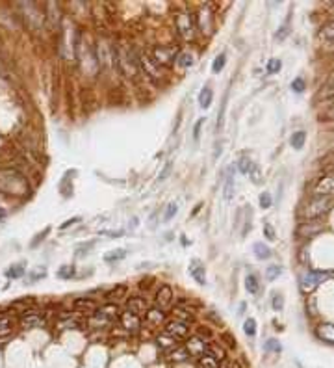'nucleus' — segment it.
Returning <instances> with one entry per match:
<instances>
[{
  "instance_id": "obj_26",
  "label": "nucleus",
  "mask_w": 334,
  "mask_h": 368,
  "mask_svg": "<svg viewBox=\"0 0 334 368\" xmlns=\"http://www.w3.org/2000/svg\"><path fill=\"white\" fill-rule=\"evenodd\" d=\"M245 288L249 290V294H256L260 290V281H258V277H256L255 273H249L245 277Z\"/></svg>"
},
{
  "instance_id": "obj_16",
  "label": "nucleus",
  "mask_w": 334,
  "mask_h": 368,
  "mask_svg": "<svg viewBox=\"0 0 334 368\" xmlns=\"http://www.w3.org/2000/svg\"><path fill=\"white\" fill-rule=\"evenodd\" d=\"M72 309H74V312H78L80 316L88 318L99 309V303L93 300H89V298H78V300L72 301Z\"/></svg>"
},
{
  "instance_id": "obj_31",
  "label": "nucleus",
  "mask_w": 334,
  "mask_h": 368,
  "mask_svg": "<svg viewBox=\"0 0 334 368\" xmlns=\"http://www.w3.org/2000/svg\"><path fill=\"white\" fill-rule=\"evenodd\" d=\"M234 195V175H232V169L227 173V178H225V199L230 201Z\"/></svg>"
},
{
  "instance_id": "obj_13",
  "label": "nucleus",
  "mask_w": 334,
  "mask_h": 368,
  "mask_svg": "<svg viewBox=\"0 0 334 368\" xmlns=\"http://www.w3.org/2000/svg\"><path fill=\"white\" fill-rule=\"evenodd\" d=\"M321 231H325V223H323L321 217H317V219H306L305 223H301L299 229H297V234L301 238H312Z\"/></svg>"
},
{
  "instance_id": "obj_18",
  "label": "nucleus",
  "mask_w": 334,
  "mask_h": 368,
  "mask_svg": "<svg viewBox=\"0 0 334 368\" xmlns=\"http://www.w3.org/2000/svg\"><path fill=\"white\" fill-rule=\"evenodd\" d=\"M171 314H173V320H178V322L188 323V325H189V323H193L195 314H197V312L189 311V309H186V307L175 305L171 309Z\"/></svg>"
},
{
  "instance_id": "obj_56",
  "label": "nucleus",
  "mask_w": 334,
  "mask_h": 368,
  "mask_svg": "<svg viewBox=\"0 0 334 368\" xmlns=\"http://www.w3.org/2000/svg\"><path fill=\"white\" fill-rule=\"evenodd\" d=\"M49 233H50V227H47V229H45V231H43V233L37 234V236L33 238V242H32V247H35V245H37L39 242H43V238H45V236H47V234H49Z\"/></svg>"
},
{
  "instance_id": "obj_20",
  "label": "nucleus",
  "mask_w": 334,
  "mask_h": 368,
  "mask_svg": "<svg viewBox=\"0 0 334 368\" xmlns=\"http://www.w3.org/2000/svg\"><path fill=\"white\" fill-rule=\"evenodd\" d=\"M189 273H191V277L197 281L199 284H206V270H204V264L197 259L189 262Z\"/></svg>"
},
{
  "instance_id": "obj_22",
  "label": "nucleus",
  "mask_w": 334,
  "mask_h": 368,
  "mask_svg": "<svg viewBox=\"0 0 334 368\" xmlns=\"http://www.w3.org/2000/svg\"><path fill=\"white\" fill-rule=\"evenodd\" d=\"M316 333L323 342L334 344V325L332 323H321V325H317Z\"/></svg>"
},
{
  "instance_id": "obj_4",
  "label": "nucleus",
  "mask_w": 334,
  "mask_h": 368,
  "mask_svg": "<svg viewBox=\"0 0 334 368\" xmlns=\"http://www.w3.org/2000/svg\"><path fill=\"white\" fill-rule=\"evenodd\" d=\"M136 61H138V69H139V75L141 78L145 80H149L150 84H156V86H160V84L165 82V69H161L154 63V61L150 60V56L147 54V50H136Z\"/></svg>"
},
{
  "instance_id": "obj_8",
  "label": "nucleus",
  "mask_w": 334,
  "mask_h": 368,
  "mask_svg": "<svg viewBox=\"0 0 334 368\" xmlns=\"http://www.w3.org/2000/svg\"><path fill=\"white\" fill-rule=\"evenodd\" d=\"M119 325H121V329H124V333L127 335H138L139 331H141V327H143V320L138 316V314H134V312L130 311H121V314H119Z\"/></svg>"
},
{
  "instance_id": "obj_2",
  "label": "nucleus",
  "mask_w": 334,
  "mask_h": 368,
  "mask_svg": "<svg viewBox=\"0 0 334 368\" xmlns=\"http://www.w3.org/2000/svg\"><path fill=\"white\" fill-rule=\"evenodd\" d=\"M0 192L22 197L28 194V178L15 167H0Z\"/></svg>"
},
{
  "instance_id": "obj_23",
  "label": "nucleus",
  "mask_w": 334,
  "mask_h": 368,
  "mask_svg": "<svg viewBox=\"0 0 334 368\" xmlns=\"http://www.w3.org/2000/svg\"><path fill=\"white\" fill-rule=\"evenodd\" d=\"M167 359H169L171 362H177V364H178V362L189 361L191 357H189V353L186 351V348H184V346H178V348H175L173 351H169V353H167Z\"/></svg>"
},
{
  "instance_id": "obj_42",
  "label": "nucleus",
  "mask_w": 334,
  "mask_h": 368,
  "mask_svg": "<svg viewBox=\"0 0 334 368\" xmlns=\"http://www.w3.org/2000/svg\"><path fill=\"white\" fill-rule=\"evenodd\" d=\"M278 275H280V268H278V266H269L266 270V279H267V281H275Z\"/></svg>"
},
{
  "instance_id": "obj_10",
  "label": "nucleus",
  "mask_w": 334,
  "mask_h": 368,
  "mask_svg": "<svg viewBox=\"0 0 334 368\" xmlns=\"http://www.w3.org/2000/svg\"><path fill=\"white\" fill-rule=\"evenodd\" d=\"M154 307L161 309V311H165V309H171L173 303H175V292L169 284L161 283L158 284V288H156V294H154Z\"/></svg>"
},
{
  "instance_id": "obj_24",
  "label": "nucleus",
  "mask_w": 334,
  "mask_h": 368,
  "mask_svg": "<svg viewBox=\"0 0 334 368\" xmlns=\"http://www.w3.org/2000/svg\"><path fill=\"white\" fill-rule=\"evenodd\" d=\"M193 54H189V52H180V54L177 56V61H175V65L182 67V69H189V67L193 65Z\"/></svg>"
},
{
  "instance_id": "obj_21",
  "label": "nucleus",
  "mask_w": 334,
  "mask_h": 368,
  "mask_svg": "<svg viewBox=\"0 0 334 368\" xmlns=\"http://www.w3.org/2000/svg\"><path fill=\"white\" fill-rule=\"evenodd\" d=\"M156 346H158L161 351L169 353V351H173L175 348H178V340H175L173 337H169V335H165V333H158L156 335Z\"/></svg>"
},
{
  "instance_id": "obj_5",
  "label": "nucleus",
  "mask_w": 334,
  "mask_h": 368,
  "mask_svg": "<svg viewBox=\"0 0 334 368\" xmlns=\"http://www.w3.org/2000/svg\"><path fill=\"white\" fill-rule=\"evenodd\" d=\"M332 203H334V199L330 194L328 195H312L310 199L301 206L299 216L303 217V219H317V217H321L323 214H327V212L330 210Z\"/></svg>"
},
{
  "instance_id": "obj_38",
  "label": "nucleus",
  "mask_w": 334,
  "mask_h": 368,
  "mask_svg": "<svg viewBox=\"0 0 334 368\" xmlns=\"http://www.w3.org/2000/svg\"><path fill=\"white\" fill-rule=\"evenodd\" d=\"M305 139H306V134L303 132V130L294 132V136H291V147H294V149H301V147L305 145Z\"/></svg>"
},
{
  "instance_id": "obj_32",
  "label": "nucleus",
  "mask_w": 334,
  "mask_h": 368,
  "mask_svg": "<svg viewBox=\"0 0 334 368\" xmlns=\"http://www.w3.org/2000/svg\"><path fill=\"white\" fill-rule=\"evenodd\" d=\"M197 368H219V362L210 355H202L197 359Z\"/></svg>"
},
{
  "instance_id": "obj_12",
  "label": "nucleus",
  "mask_w": 334,
  "mask_h": 368,
  "mask_svg": "<svg viewBox=\"0 0 334 368\" xmlns=\"http://www.w3.org/2000/svg\"><path fill=\"white\" fill-rule=\"evenodd\" d=\"M327 277H330V273L327 272H306L303 273V277H301V290L303 292H312V290L316 288L317 284L325 281Z\"/></svg>"
},
{
  "instance_id": "obj_51",
  "label": "nucleus",
  "mask_w": 334,
  "mask_h": 368,
  "mask_svg": "<svg viewBox=\"0 0 334 368\" xmlns=\"http://www.w3.org/2000/svg\"><path fill=\"white\" fill-rule=\"evenodd\" d=\"M47 275V272H45V268H35V272L30 275V281H37V279L45 277Z\"/></svg>"
},
{
  "instance_id": "obj_45",
  "label": "nucleus",
  "mask_w": 334,
  "mask_h": 368,
  "mask_svg": "<svg viewBox=\"0 0 334 368\" xmlns=\"http://www.w3.org/2000/svg\"><path fill=\"white\" fill-rule=\"evenodd\" d=\"M10 327H11V320H10V318L0 316V335H8V333H10Z\"/></svg>"
},
{
  "instance_id": "obj_61",
  "label": "nucleus",
  "mask_w": 334,
  "mask_h": 368,
  "mask_svg": "<svg viewBox=\"0 0 334 368\" xmlns=\"http://www.w3.org/2000/svg\"><path fill=\"white\" fill-rule=\"evenodd\" d=\"M332 65H334V58H332Z\"/></svg>"
},
{
  "instance_id": "obj_7",
  "label": "nucleus",
  "mask_w": 334,
  "mask_h": 368,
  "mask_svg": "<svg viewBox=\"0 0 334 368\" xmlns=\"http://www.w3.org/2000/svg\"><path fill=\"white\" fill-rule=\"evenodd\" d=\"M195 22H197V32L200 35H212L214 28H216V19H214V11L210 4H204L199 11H195Z\"/></svg>"
},
{
  "instance_id": "obj_55",
  "label": "nucleus",
  "mask_w": 334,
  "mask_h": 368,
  "mask_svg": "<svg viewBox=\"0 0 334 368\" xmlns=\"http://www.w3.org/2000/svg\"><path fill=\"white\" fill-rule=\"evenodd\" d=\"M202 123H204V119H197V123H195V127H193V139L195 141H197L199 136H200V127H202Z\"/></svg>"
},
{
  "instance_id": "obj_27",
  "label": "nucleus",
  "mask_w": 334,
  "mask_h": 368,
  "mask_svg": "<svg viewBox=\"0 0 334 368\" xmlns=\"http://www.w3.org/2000/svg\"><path fill=\"white\" fill-rule=\"evenodd\" d=\"M219 344H225L227 348H230V350H236V339H234V335L230 333V331H221L219 333Z\"/></svg>"
},
{
  "instance_id": "obj_58",
  "label": "nucleus",
  "mask_w": 334,
  "mask_h": 368,
  "mask_svg": "<svg viewBox=\"0 0 334 368\" xmlns=\"http://www.w3.org/2000/svg\"><path fill=\"white\" fill-rule=\"evenodd\" d=\"M327 104H328V108H330V112H334V97L332 99H327Z\"/></svg>"
},
{
  "instance_id": "obj_25",
  "label": "nucleus",
  "mask_w": 334,
  "mask_h": 368,
  "mask_svg": "<svg viewBox=\"0 0 334 368\" xmlns=\"http://www.w3.org/2000/svg\"><path fill=\"white\" fill-rule=\"evenodd\" d=\"M212 100H214V91H212V88H204L202 91H200L199 95V104L200 108H210L212 106Z\"/></svg>"
},
{
  "instance_id": "obj_14",
  "label": "nucleus",
  "mask_w": 334,
  "mask_h": 368,
  "mask_svg": "<svg viewBox=\"0 0 334 368\" xmlns=\"http://www.w3.org/2000/svg\"><path fill=\"white\" fill-rule=\"evenodd\" d=\"M184 348H186V351L189 353V357L191 359H199V357L206 355V348H208V342L202 339H199L197 335H193V337H188L186 339V344H184Z\"/></svg>"
},
{
  "instance_id": "obj_40",
  "label": "nucleus",
  "mask_w": 334,
  "mask_h": 368,
  "mask_svg": "<svg viewBox=\"0 0 334 368\" xmlns=\"http://www.w3.org/2000/svg\"><path fill=\"white\" fill-rule=\"evenodd\" d=\"M243 331H245V335L255 337V335H256V320H255V318H247V320H245Z\"/></svg>"
},
{
  "instance_id": "obj_57",
  "label": "nucleus",
  "mask_w": 334,
  "mask_h": 368,
  "mask_svg": "<svg viewBox=\"0 0 334 368\" xmlns=\"http://www.w3.org/2000/svg\"><path fill=\"white\" fill-rule=\"evenodd\" d=\"M82 222V217H72V219H69V222H65L63 225H61V229H69L71 225H74V223H80Z\"/></svg>"
},
{
  "instance_id": "obj_60",
  "label": "nucleus",
  "mask_w": 334,
  "mask_h": 368,
  "mask_svg": "<svg viewBox=\"0 0 334 368\" xmlns=\"http://www.w3.org/2000/svg\"><path fill=\"white\" fill-rule=\"evenodd\" d=\"M6 217V212H4V208H0V222H2V219H4Z\"/></svg>"
},
{
  "instance_id": "obj_29",
  "label": "nucleus",
  "mask_w": 334,
  "mask_h": 368,
  "mask_svg": "<svg viewBox=\"0 0 334 368\" xmlns=\"http://www.w3.org/2000/svg\"><path fill=\"white\" fill-rule=\"evenodd\" d=\"M332 190V180L330 178H321L316 184V195H328Z\"/></svg>"
},
{
  "instance_id": "obj_53",
  "label": "nucleus",
  "mask_w": 334,
  "mask_h": 368,
  "mask_svg": "<svg viewBox=\"0 0 334 368\" xmlns=\"http://www.w3.org/2000/svg\"><path fill=\"white\" fill-rule=\"evenodd\" d=\"M282 305H284V301H282V296H273V309L275 311H280L282 309Z\"/></svg>"
},
{
  "instance_id": "obj_17",
  "label": "nucleus",
  "mask_w": 334,
  "mask_h": 368,
  "mask_svg": "<svg viewBox=\"0 0 334 368\" xmlns=\"http://www.w3.org/2000/svg\"><path fill=\"white\" fill-rule=\"evenodd\" d=\"M128 292H130V288H128V284H115L111 290H108L104 294V300L106 303H113V305H119L121 301H124L128 298Z\"/></svg>"
},
{
  "instance_id": "obj_37",
  "label": "nucleus",
  "mask_w": 334,
  "mask_h": 368,
  "mask_svg": "<svg viewBox=\"0 0 334 368\" xmlns=\"http://www.w3.org/2000/svg\"><path fill=\"white\" fill-rule=\"evenodd\" d=\"M195 335H197L199 339L206 340V342H210L212 337H214V333H212V329L208 327V325H197V329H195Z\"/></svg>"
},
{
  "instance_id": "obj_39",
  "label": "nucleus",
  "mask_w": 334,
  "mask_h": 368,
  "mask_svg": "<svg viewBox=\"0 0 334 368\" xmlns=\"http://www.w3.org/2000/svg\"><path fill=\"white\" fill-rule=\"evenodd\" d=\"M177 212H178L177 203H169V205L165 206V212H163V222H171L173 217L177 216Z\"/></svg>"
},
{
  "instance_id": "obj_41",
  "label": "nucleus",
  "mask_w": 334,
  "mask_h": 368,
  "mask_svg": "<svg viewBox=\"0 0 334 368\" xmlns=\"http://www.w3.org/2000/svg\"><path fill=\"white\" fill-rule=\"evenodd\" d=\"M72 275H74V266H61L60 272H58L60 279H71Z\"/></svg>"
},
{
  "instance_id": "obj_44",
  "label": "nucleus",
  "mask_w": 334,
  "mask_h": 368,
  "mask_svg": "<svg viewBox=\"0 0 334 368\" xmlns=\"http://www.w3.org/2000/svg\"><path fill=\"white\" fill-rule=\"evenodd\" d=\"M305 88H306V84H305V80H303V78H295L294 82H291V89H294L295 93H303V91H305Z\"/></svg>"
},
{
  "instance_id": "obj_49",
  "label": "nucleus",
  "mask_w": 334,
  "mask_h": 368,
  "mask_svg": "<svg viewBox=\"0 0 334 368\" xmlns=\"http://www.w3.org/2000/svg\"><path fill=\"white\" fill-rule=\"evenodd\" d=\"M271 203H273L271 195L267 194V192L260 195V206H262V208H269V206H271Z\"/></svg>"
},
{
  "instance_id": "obj_30",
  "label": "nucleus",
  "mask_w": 334,
  "mask_h": 368,
  "mask_svg": "<svg viewBox=\"0 0 334 368\" xmlns=\"http://www.w3.org/2000/svg\"><path fill=\"white\" fill-rule=\"evenodd\" d=\"M238 166H239V171L243 173V175H251V171L256 167V164L253 160H251L249 156H241L239 158V162H238Z\"/></svg>"
},
{
  "instance_id": "obj_43",
  "label": "nucleus",
  "mask_w": 334,
  "mask_h": 368,
  "mask_svg": "<svg viewBox=\"0 0 334 368\" xmlns=\"http://www.w3.org/2000/svg\"><path fill=\"white\" fill-rule=\"evenodd\" d=\"M171 169H173V162H167L165 166L161 167V171L158 173V180H165L167 177H169V175H171Z\"/></svg>"
},
{
  "instance_id": "obj_3",
  "label": "nucleus",
  "mask_w": 334,
  "mask_h": 368,
  "mask_svg": "<svg viewBox=\"0 0 334 368\" xmlns=\"http://www.w3.org/2000/svg\"><path fill=\"white\" fill-rule=\"evenodd\" d=\"M173 24H175V32L182 41L193 43L199 32H197V22H195L193 11L188 10H178L173 15Z\"/></svg>"
},
{
  "instance_id": "obj_36",
  "label": "nucleus",
  "mask_w": 334,
  "mask_h": 368,
  "mask_svg": "<svg viewBox=\"0 0 334 368\" xmlns=\"http://www.w3.org/2000/svg\"><path fill=\"white\" fill-rule=\"evenodd\" d=\"M127 256V249H113L110 253H106L104 255V261L106 262H117V261H122Z\"/></svg>"
},
{
  "instance_id": "obj_1",
  "label": "nucleus",
  "mask_w": 334,
  "mask_h": 368,
  "mask_svg": "<svg viewBox=\"0 0 334 368\" xmlns=\"http://www.w3.org/2000/svg\"><path fill=\"white\" fill-rule=\"evenodd\" d=\"M111 61H113V67L117 69L119 77L134 84L139 82L141 75H139L138 61H136V49H132L127 43H113L111 45Z\"/></svg>"
},
{
  "instance_id": "obj_15",
  "label": "nucleus",
  "mask_w": 334,
  "mask_h": 368,
  "mask_svg": "<svg viewBox=\"0 0 334 368\" xmlns=\"http://www.w3.org/2000/svg\"><path fill=\"white\" fill-rule=\"evenodd\" d=\"M149 309H150V303L145 296H132L130 300H127V311L138 314L141 320H143L145 312L149 311Z\"/></svg>"
},
{
  "instance_id": "obj_59",
  "label": "nucleus",
  "mask_w": 334,
  "mask_h": 368,
  "mask_svg": "<svg viewBox=\"0 0 334 368\" xmlns=\"http://www.w3.org/2000/svg\"><path fill=\"white\" fill-rule=\"evenodd\" d=\"M327 49L328 50H334V39H332V41H327Z\"/></svg>"
},
{
  "instance_id": "obj_35",
  "label": "nucleus",
  "mask_w": 334,
  "mask_h": 368,
  "mask_svg": "<svg viewBox=\"0 0 334 368\" xmlns=\"http://www.w3.org/2000/svg\"><path fill=\"white\" fill-rule=\"evenodd\" d=\"M319 35H321L323 39H327V41H332L334 39V19L332 21H328L327 24H323Z\"/></svg>"
},
{
  "instance_id": "obj_33",
  "label": "nucleus",
  "mask_w": 334,
  "mask_h": 368,
  "mask_svg": "<svg viewBox=\"0 0 334 368\" xmlns=\"http://www.w3.org/2000/svg\"><path fill=\"white\" fill-rule=\"evenodd\" d=\"M26 273V270H24V264H13V266L8 268V272H6V275L10 279H19L22 277Z\"/></svg>"
},
{
  "instance_id": "obj_28",
  "label": "nucleus",
  "mask_w": 334,
  "mask_h": 368,
  "mask_svg": "<svg viewBox=\"0 0 334 368\" xmlns=\"http://www.w3.org/2000/svg\"><path fill=\"white\" fill-rule=\"evenodd\" d=\"M253 251H255V255L260 259V261H264V259H269L271 256V249L267 247L264 242H256L255 247H253Z\"/></svg>"
},
{
  "instance_id": "obj_47",
  "label": "nucleus",
  "mask_w": 334,
  "mask_h": 368,
  "mask_svg": "<svg viewBox=\"0 0 334 368\" xmlns=\"http://www.w3.org/2000/svg\"><path fill=\"white\" fill-rule=\"evenodd\" d=\"M280 67H282L280 60H269V63H267V72H278Z\"/></svg>"
},
{
  "instance_id": "obj_50",
  "label": "nucleus",
  "mask_w": 334,
  "mask_h": 368,
  "mask_svg": "<svg viewBox=\"0 0 334 368\" xmlns=\"http://www.w3.org/2000/svg\"><path fill=\"white\" fill-rule=\"evenodd\" d=\"M95 245V242H89V244H82V245H78V249H76V256H84V253H88L91 247Z\"/></svg>"
},
{
  "instance_id": "obj_54",
  "label": "nucleus",
  "mask_w": 334,
  "mask_h": 368,
  "mask_svg": "<svg viewBox=\"0 0 334 368\" xmlns=\"http://www.w3.org/2000/svg\"><path fill=\"white\" fill-rule=\"evenodd\" d=\"M264 234H266L267 240H275V229H273L269 223H266V225H264Z\"/></svg>"
},
{
  "instance_id": "obj_19",
  "label": "nucleus",
  "mask_w": 334,
  "mask_h": 368,
  "mask_svg": "<svg viewBox=\"0 0 334 368\" xmlns=\"http://www.w3.org/2000/svg\"><path fill=\"white\" fill-rule=\"evenodd\" d=\"M206 355H210L212 359H216L217 362H223L227 359V350H225V346L223 344L210 340V342H208V348H206Z\"/></svg>"
},
{
  "instance_id": "obj_34",
  "label": "nucleus",
  "mask_w": 334,
  "mask_h": 368,
  "mask_svg": "<svg viewBox=\"0 0 334 368\" xmlns=\"http://www.w3.org/2000/svg\"><path fill=\"white\" fill-rule=\"evenodd\" d=\"M225 63H227V54L225 52H221V54L216 56V60H214V63H212V72H216V75H219V72L223 71V67H225Z\"/></svg>"
},
{
  "instance_id": "obj_46",
  "label": "nucleus",
  "mask_w": 334,
  "mask_h": 368,
  "mask_svg": "<svg viewBox=\"0 0 334 368\" xmlns=\"http://www.w3.org/2000/svg\"><path fill=\"white\" fill-rule=\"evenodd\" d=\"M219 368H243L241 364H239V361H236V359H225L223 362H219Z\"/></svg>"
},
{
  "instance_id": "obj_9",
  "label": "nucleus",
  "mask_w": 334,
  "mask_h": 368,
  "mask_svg": "<svg viewBox=\"0 0 334 368\" xmlns=\"http://www.w3.org/2000/svg\"><path fill=\"white\" fill-rule=\"evenodd\" d=\"M165 322H167L165 311H161V309H158V307H150L143 316V325L147 329H152V331L161 329L163 325H165Z\"/></svg>"
},
{
  "instance_id": "obj_11",
  "label": "nucleus",
  "mask_w": 334,
  "mask_h": 368,
  "mask_svg": "<svg viewBox=\"0 0 334 368\" xmlns=\"http://www.w3.org/2000/svg\"><path fill=\"white\" fill-rule=\"evenodd\" d=\"M161 333L169 335L175 340H186L191 333V329H189L188 323H182L178 320H167L165 325L161 327Z\"/></svg>"
},
{
  "instance_id": "obj_48",
  "label": "nucleus",
  "mask_w": 334,
  "mask_h": 368,
  "mask_svg": "<svg viewBox=\"0 0 334 368\" xmlns=\"http://www.w3.org/2000/svg\"><path fill=\"white\" fill-rule=\"evenodd\" d=\"M266 350L267 351H275V353H278V351H280V344H278L277 340L275 339H269L266 342Z\"/></svg>"
},
{
  "instance_id": "obj_6",
  "label": "nucleus",
  "mask_w": 334,
  "mask_h": 368,
  "mask_svg": "<svg viewBox=\"0 0 334 368\" xmlns=\"http://www.w3.org/2000/svg\"><path fill=\"white\" fill-rule=\"evenodd\" d=\"M147 54L150 56V60L154 61L156 65L161 67V69H169V67L175 65L177 61V56L180 54L177 45H154L147 50Z\"/></svg>"
},
{
  "instance_id": "obj_52",
  "label": "nucleus",
  "mask_w": 334,
  "mask_h": 368,
  "mask_svg": "<svg viewBox=\"0 0 334 368\" xmlns=\"http://www.w3.org/2000/svg\"><path fill=\"white\" fill-rule=\"evenodd\" d=\"M149 283H156V279L154 277H147V279H141L139 281V288H143V290H149L152 284H149Z\"/></svg>"
}]
</instances>
